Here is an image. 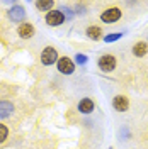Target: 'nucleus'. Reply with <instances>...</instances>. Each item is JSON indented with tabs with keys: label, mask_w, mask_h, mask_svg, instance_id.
<instances>
[{
	"label": "nucleus",
	"mask_w": 148,
	"mask_h": 149,
	"mask_svg": "<svg viewBox=\"0 0 148 149\" xmlns=\"http://www.w3.org/2000/svg\"><path fill=\"white\" fill-rule=\"evenodd\" d=\"M97 66H99V70L104 71V73H111L116 70V66H118V61H116V58L112 54H102L99 59H97Z\"/></svg>",
	"instance_id": "1"
},
{
	"label": "nucleus",
	"mask_w": 148,
	"mask_h": 149,
	"mask_svg": "<svg viewBox=\"0 0 148 149\" xmlns=\"http://www.w3.org/2000/svg\"><path fill=\"white\" fill-rule=\"evenodd\" d=\"M44 20H46L48 26H51V27H56V26H61L63 22H65V14L61 12V10H49L46 12V15H44Z\"/></svg>",
	"instance_id": "2"
},
{
	"label": "nucleus",
	"mask_w": 148,
	"mask_h": 149,
	"mask_svg": "<svg viewBox=\"0 0 148 149\" xmlns=\"http://www.w3.org/2000/svg\"><path fill=\"white\" fill-rule=\"evenodd\" d=\"M58 51H56L53 46H46L44 49H43V53H41V63L46 66H51L55 65V63H58Z\"/></svg>",
	"instance_id": "3"
},
{
	"label": "nucleus",
	"mask_w": 148,
	"mask_h": 149,
	"mask_svg": "<svg viewBox=\"0 0 148 149\" xmlns=\"http://www.w3.org/2000/svg\"><path fill=\"white\" fill-rule=\"evenodd\" d=\"M121 17H123V12H121V9H118V7L107 9L101 14V20L104 24H114V22H118Z\"/></svg>",
	"instance_id": "4"
},
{
	"label": "nucleus",
	"mask_w": 148,
	"mask_h": 149,
	"mask_svg": "<svg viewBox=\"0 0 148 149\" xmlns=\"http://www.w3.org/2000/svg\"><path fill=\"white\" fill-rule=\"evenodd\" d=\"M56 68L61 74H72L75 71V61L70 59L68 56H61L56 63Z\"/></svg>",
	"instance_id": "5"
},
{
	"label": "nucleus",
	"mask_w": 148,
	"mask_h": 149,
	"mask_svg": "<svg viewBox=\"0 0 148 149\" xmlns=\"http://www.w3.org/2000/svg\"><path fill=\"white\" fill-rule=\"evenodd\" d=\"M9 19L12 22H20L22 24V20L26 19V10L22 5H12V9L9 10Z\"/></svg>",
	"instance_id": "6"
},
{
	"label": "nucleus",
	"mask_w": 148,
	"mask_h": 149,
	"mask_svg": "<svg viewBox=\"0 0 148 149\" xmlns=\"http://www.w3.org/2000/svg\"><path fill=\"white\" fill-rule=\"evenodd\" d=\"M112 107H114L116 112H126L130 109V100L124 95H116L112 98Z\"/></svg>",
	"instance_id": "7"
},
{
	"label": "nucleus",
	"mask_w": 148,
	"mask_h": 149,
	"mask_svg": "<svg viewBox=\"0 0 148 149\" xmlns=\"http://www.w3.org/2000/svg\"><path fill=\"white\" fill-rule=\"evenodd\" d=\"M17 34L20 39H31V37L34 36V26L29 24V22H22L17 27Z\"/></svg>",
	"instance_id": "8"
},
{
	"label": "nucleus",
	"mask_w": 148,
	"mask_h": 149,
	"mask_svg": "<svg viewBox=\"0 0 148 149\" xmlns=\"http://www.w3.org/2000/svg\"><path fill=\"white\" fill-rule=\"evenodd\" d=\"M77 109L80 113H85V115H89V113H92L95 110V103H94L92 98H82L78 105H77Z\"/></svg>",
	"instance_id": "9"
},
{
	"label": "nucleus",
	"mask_w": 148,
	"mask_h": 149,
	"mask_svg": "<svg viewBox=\"0 0 148 149\" xmlns=\"http://www.w3.org/2000/svg\"><path fill=\"white\" fill-rule=\"evenodd\" d=\"M14 113V105L9 100H0V119H9L10 115Z\"/></svg>",
	"instance_id": "10"
},
{
	"label": "nucleus",
	"mask_w": 148,
	"mask_h": 149,
	"mask_svg": "<svg viewBox=\"0 0 148 149\" xmlns=\"http://www.w3.org/2000/svg\"><path fill=\"white\" fill-rule=\"evenodd\" d=\"M148 53V44L145 41H138L135 46H133V54L136 58H143V56Z\"/></svg>",
	"instance_id": "11"
},
{
	"label": "nucleus",
	"mask_w": 148,
	"mask_h": 149,
	"mask_svg": "<svg viewBox=\"0 0 148 149\" xmlns=\"http://www.w3.org/2000/svg\"><path fill=\"white\" fill-rule=\"evenodd\" d=\"M85 34H87L89 39L97 41V39H101L102 37V29H101V26H89L87 31H85Z\"/></svg>",
	"instance_id": "12"
},
{
	"label": "nucleus",
	"mask_w": 148,
	"mask_h": 149,
	"mask_svg": "<svg viewBox=\"0 0 148 149\" xmlns=\"http://www.w3.org/2000/svg\"><path fill=\"white\" fill-rule=\"evenodd\" d=\"M34 5H36V9L41 10V12H49V10H53V0H39Z\"/></svg>",
	"instance_id": "13"
},
{
	"label": "nucleus",
	"mask_w": 148,
	"mask_h": 149,
	"mask_svg": "<svg viewBox=\"0 0 148 149\" xmlns=\"http://www.w3.org/2000/svg\"><path fill=\"white\" fill-rule=\"evenodd\" d=\"M121 32H112V34H106L104 36V42H107V44H111V42H116L118 39H121Z\"/></svg>",
	"instance_id": "14"
},
{
	"label": "nucleus",
	"mask_w": 148,
	"mask_h": 149,
	"mask_svg": "<svg viewBox=\"0 0 148 149\" xmlns=\"http://www.w3.org/2000/svg\"><path fill=\"white\" fill-rule=\"evenodd\" d=\"M73 61H75V65H87V63H89V58L85 54H82V53H77Z\"/></svg>",
	"instance_id": "15"
},
{
	"label": "nucleus",
	"mask_w": 148,
	"mask_h": 149,
	"mask_svg": "<svg viewBox=\"0 0 148 149\" xmlns=\"http://www.w3.org/2000/svg\"><path fill=\"white\" fill-rule=\"evenodd\" d=\"M7 137H9V129H7V125H5V124H0V144L5 142Z\"/></svg>",
	"instance_id": "16"
},
{
	"label": "nucleus",
	"mask_w": 148,
	"mask_h": 149,
	"mask_svg": "<svg viewBox=\"0 0 148 149\" xmlns=\"http://www.w3.org/2000/svg\"><path fill=\"white\" fill-rule=\"evenodd\" d=\"M61 12H63V14H65V17H68V19H70L72 15H73V14H72V10H70V9H63Z\"/></svg>",
	"instance_id": "17"
}]
</instances>
